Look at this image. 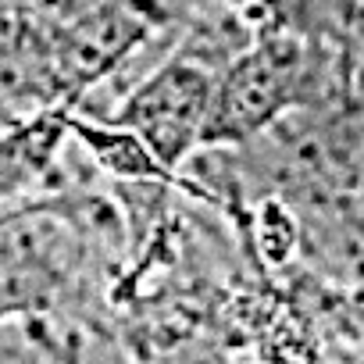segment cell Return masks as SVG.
<instances>
[{"instance_id": "7a4b0ae2", "label": "cell", "mask_w": 364, "mask_h": 364, "mask_svg": "<svg viewBox=\"0 0 364 364\" xmlns=\"http://www.w3.org/2000/svg\"><path fill=\"white\" fill-rule=\"evenodd\" d=\"M304 43L293 36H264L243 47L218 75L215 111L204 143H236L257 136L268 122L282 118L296 86L304 82Z\"/></svg>"}, {"instance_id": "6da1fadb", "label": "cell", "mask_w": 364, "mask_h": 364, "mask_svg": "<svg viewBox=\"0 0 364 364\" xmlns=\"http://www.w3.org/2000/svg\"><path fill=\"white\" fill-rule=\"evenodd\" d=\"M218 75L222 68L197 54H171L129 90L107 122L129 129L171 175L197 146H204Z\"/></svg>"}]
</instances>
